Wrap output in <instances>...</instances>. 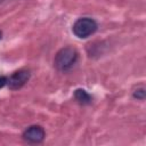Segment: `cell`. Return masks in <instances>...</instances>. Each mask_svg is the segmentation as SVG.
Here are the masks:
<instances>
[{"label":"cell","mask_w":146,"mask_h":146,"mask_svg":"<svg viewBox=\"0 0 146 146\" xmlns=\"http://www.w3.org/2000/svg\"><path fill=\"white\" fill-rule=\"evenodd\" d=\"M146 90H145V87L144 86H139V87H137L135 90H133V92H132V95H133V97L135 98H137V99H139V100H144L145 99V92Z\"/></svg>","instance_id":"8992f818"},{"label":"cell","mask_w":146,"mask_h":146,"mask_svg":"<svg viewBox=\"0 0 146 146\" xmlns=\"http://www.w3.org/2000/svg\"><path fill=\"white\" fill-rule=\"evenodd\" d=\"M7 82H8V78L1 75V76H0V89H1L2 87H5V86L7 84Z\"/></svg>","instance_id":"52a82bcc"},{"label":"cell","mask_w":146,"mask_h":146,"mask_svg":"<svg viewBox=\"0 0 146 146\" xmlns=\"http://www.w3.org/2000/svg\"><path fill=\"white\" fill-rule=\"evenodd\" d=\"M97 27L98 25L95 19L90 17H81L76 19L75 23L73 24L72 31L75 34V36L80 39H86L91 34H94L97 31Z\"/></svg>","instance_id":"7a4b0ae2"},{"label":"cell","mask_w":146,"mask_h":146,"mask_svg":"<svg viewBox=\"0 0 146 146\" xmlns=\"http://www.w3.org/2000/svg\"><path fill=\"white\" fill-rule=\"evenodd\" d=\"M44 137L46 132L41 125H31L23 133V139L30 144H39L43 141Z\"/></svg>","instance_id":"3957f363"},{"label":"cell","mask_w":146,"mask_h":146,"mask_svg":"<svg viewBox=\"0 0 146 146\" xmlns=\"http://www.w3.org/2000/svg\"><path fill=\"white\" fill-rule=\"evenodd\" d=\"M74 98L78 103L82 105H88L91 103V96L84 89H76L74 91Z\"/></svg>","instance_id":"5b68a950"},{"label":"cell","mask_w":146,"mask_h":146,"mask_svg":"<svg viewBox=\"0 0 146 146\" xmlns=\"http://www.w3.org/2000/svg\"><path fill=\"white\" fill-rule=\"evenodd\" d=\"M78 56L79 54L75 48L64 47L56 54L54 59V65L58 71H67L76 63Z\"/></svg>","instance_id":"6da1fadb"},{"label":"cell","mask_w":146,"mask_h":146,"mask_svg":"<svg viewBox=\"0 0 146 146\" xmlns=\"http://www.w3.org/2000/svg\"><path fill=\"white\" fill-rule=\"evenodd\" d=\"M1 38H2V32L0 31V39H1Z\"/></svg>","instance_id":"ba28073f"},{"label":"cell","mask_w":146,"mask_h":146,"mask_svg":"<svg viewBox=\"0 0 146 146\" xmlns=\"http://www.w3.org/2000/svg\"><path fill=\"white\" fill-rule=\"evenodd\" d=\"M29 79H30V72L26 70H19L8 78L7 84L9 86L10 89H19L29 81Z\"/></svg>","instance_id":"277c9868"}]
</instances>
